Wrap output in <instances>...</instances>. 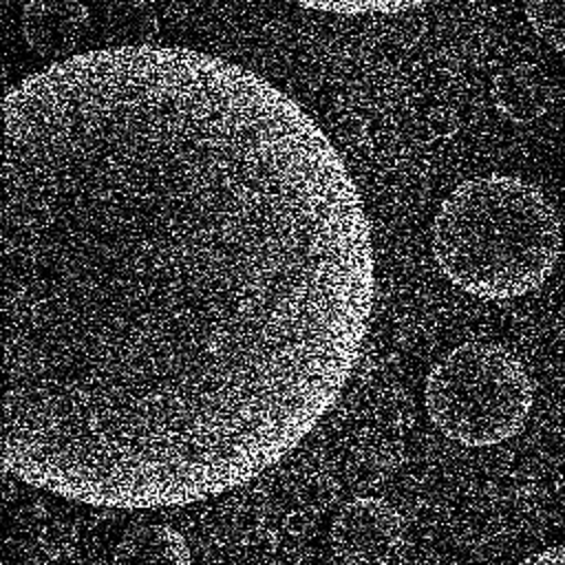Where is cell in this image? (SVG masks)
<instances>
[{
	"mask_svg": "<svg viewBox=\"0 0 565 565\" xmlns=\"http://www.w3.org/2000/svg\"><path fill=\"white\" fill-rule=\"evenodd\" d=\"M397 466V450L391 441L373 428H362L353 437L347 452V475L353 483L375 486Z\"/></svg>",
	"mask_w": 565,
	"mask_h": 565,
	"instance_id": "cell-8",
	"label": "cell"
},
{
	"mask_svg": "<svg viewBox=\"0 0 565 565\" xmlns=\"http://www.w3.org/2000/svg\"><path fill=\"white\" fill-rule=\"evenodd\" d=\"M406 539L404 516L380 497H355L333 516L329 543L347 565H388Z\"/></svg>",
	"mask_w": 565,
	"mask_h": 565,
	"instance_id": "cell-4",
	"label": "cell"
},
{
	"mask_svg": "<svg viewBox=\"0 0 565 565\" xmlns=\"http://www.w3.org/2000/svg\"><path fill=\"white\" fill-rule=\"evenodd\" d=\"M113 565H194V561L181 532L163 523H143L124 532Z\"/></svg>",
	"mask_w": 565,
	"mask_h": 565,
	"instance_id": "cell-7",
	"label": "cell"
},
{
	"mask_svg": "<svg viewBox=\"0 0 565 565\" xmlns=\"http://www.w3.org/2000/svg\"><path fill=\"white\" fill-rule=\"evenodd\" d=\"M490 95L505 119L530 124L550 110L554 102V84L539 64L521 62L494 75Z\"/></svg>",
	"mask_w": 565,
	"mask_h": 565,
	"instance_id": "cell-6",
	"label": "cell"
},
{
	"mask_svg": "<svg viewBox=\"0 0 565 565\" xmlns=\"http://www.w3.org/2000/svg\"><path fill=\"white\" fill-rule=\"evenodd\" d=\"M512 565H565V543L550 545L536 554H530Z\"/></svg>",
	"mask_w": 565,
	"mask_h": 565,
	"instance_id": "cell-12",
	"label": "cell"
},
{
	"mask_svg": "<svg viewBox=\"0 0 565 565\" xmlns=\"http://www.w3.org/2000/svg\"><path fill=\"white\" fill-rule=\"evenodd\" d=\"M534 406L525 364L503 344L463 342L441 355L424 380L433 426L466 448H490L516 437Z\"/></svg>",
	"mask_w": 565,
	"mask_h": 565,
	"instance_id": "cell-3",
	"label": "cell"
},
{
	"mask_svg": "<svg viewBox=\"0 0 565 565\" xmlns=\"http://www.w3.org/2000/svg\"><path fill=\"white\" fill-rule=\"evenodd\" d=\"M311 527H313V519L305 510H296L285 519V530L291 536H305L311 532Z\"/></svg>",
	"mask_w": 565,
	"mask_h": 565,
	"instance_id": "cell-13",
	"label": "cell"
},
{
	"mask_svg": "<svg viewBox=\"0 0 565 565\" xmlns=\"http://www.w3.org/2000/svg\"><path fill=\"white\" fill-rule=\"evenodd\" d=\"M556 492H558V497L565 501V475L558 477V481H556Z\"/></svg>",
	"mask_w": 565,
	"mask_h": 565,
	"instance_id": "cell-14",
	"label": "cell"
},
{
	"mask_svg": "<svg viewBox=\"0 0 565 565\" xmlns=\"http://www.w3.org/2000/svg\"><path fill=\"white\" fill-rule=\"evenodd\" d=\"M280 2H289L318 13L360 18V15H395L408 9L424 7L435 0H280Z\"/></svg>",
	"mask_w": 565,
	"mask_h": 565,
	"instance_id": "cell-10",
	"label": "cell"
},
{
	"mask_svg": "<svg viewBox=\"0 0 565 565\" xmlns=\"http://www.w3.org/2000/svg\"><path fill=\"white\" fill-rule=\"evenodd\" d=\"M106 46H130V44H150L157 33V18L139 0H124L115 4L106 15Z\"/></svg>",
	"mask_w": 565,
	"mask_h": 565,
	"instance_id": "cell-9",
	"label": "cell"
},
{
	"mask_svg": "<svg viewBox=\"0 0 565 565\" xmlns=\"http://www.w3.org/2000/svg\"><path fill=\"white\" fill-rule=\"evenodd\" d=\"M375 300L371 223L282 88L163 44L4 97L2 459L124 510L254 479L329 413Z\"/></svg>",
	"mask_w": 565,
	"mask_h": 565,
	"instance_id": "cell-1",
	"label": "cell"
},
{
	"mask_svg": "<svg viewBox=\"0 0 565 565\" xmlns=\"http://www.w3.org/2000/svg\"><path fill=\"white\" fill-rule=\"evenodd\" d=\"M561 221L550 199L512 174L461 181L430 225L439 271L463 294L512 300L539 291L556 269Z\"/></svg>",
	"mask_w": 565,
	"mask_h": 565,
	"instance_id": "cell-2",
	"label": "cell"
},
{
	"mask_svg": "<svg viewBox=\"0 0 565 565\" xmlns=\"http://www.w3.org/2000/svg\"><path fill=\"white\" fill-rule=\"evenodd\" d=\"M532 31L556 51H565V0H525Z\"/></svg>",
	"mask_w": 565,
	"mask_h": 565,
	"instance_id": "cell-11",
	"label": "cell"
},
{
	"mask_svg": "<svg viewBox=\"0 0 565 565\" xmlns=\"http://www.w3.org/2000/svg\"><path fill=\"white\" fill-rule=\"evenodd\" d=\"M88 18L82 0H29L22 9V35L38 57L60 62L79 49Z\"/></svg>",
	"mask_w": 565,
	"mask_h": 565,
	"instance_id": "cell-5",
	"label": "cell"
}]
</instances>
